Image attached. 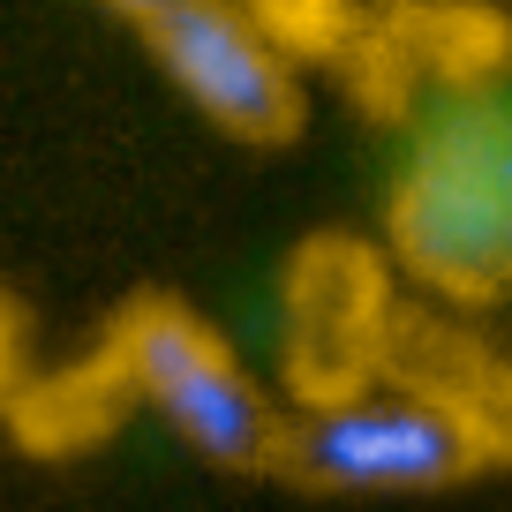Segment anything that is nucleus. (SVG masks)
<instances>
[{
	"label": "nucleus",
	"mask_w": 512,
	"mask_h": 512,
	"mask_svg": "<svg viewBox=\"0 0 512 512\" xmlns=\"http://www.w3.org/2000/svg\"><path fill=\"white\" fill-rule=\"evenodd\" d=\"M384 264L452 309H497L512 287V121L505 91L422 113L384 196Z\"/></svg>",
	"instance_id": "obj_1"
},
{
	"label": "nucleus",
	"mask_w": 512,
	"mask_h": 512,
	"mask_svg": "<svg viewBox=\"0 0 512 512\" xmlns=\"http://www.w3.org/2000/svg\"><path fill=\"white\" fill-rule=\"evenodd\" d=\"M98 347L128 377V400L159 407L211 467H226V475H272L287 407H272V392L241 369V354L181 294L136 287L106 317Z\"/></svg>",
	"instance_id": "obj_2"
},
{
	"label": "nucleus",
	"mask_w": 512,
	"mask_h": 512,
	"mask_svg": "<svg viewBox=\"0 0 512 512\" xmlns=\"http://www.w3.org/2000/svg\"><path fill=\"white\" fill-rule=\"evenodd\" d=\"M505 452H512L505 422L377 384L347 407L287 415L272 475L324 497H430V490L482 482L490 467H505Z\"/></svg>",
	"instance_id": "obj_3"
},
{
	"label": "nucleus",
	"mask_w": 512,
	"mask_h": 512,
	"mask_svg": "<svg viewBox=\"0 0 512 512\" xmlns=\"http://www.w3.org/2000/svg\"><path fill=\"white\" fill-rule=\"evenodd\" d=\"M392 264L362 234H309L279 272V377L294 415L377 392L392 332Z\"/></svg>",
	"instance_id": "obj_4"
},
{
	"label": "nucleus",
	"mask_w": 512,
	"mask_h": 512,
	"mask_svg": "<svg viewBox=\"0 0 512 512\" xmlns=\"http://www.w3.org/2000/svg\"><path fill=\"white\" fill-rule=\"evenodd\" d=\"M505 16L490 0H362L339 76L369 121H415L505 91Z\"/></svg>",
	"instance_id": "obj_5"
},
{
	"label": "nucleus",
	"mask_w": 512,
	"mask_h": 512,
	"mask_svg": "<svg viewBox=\"0 0 512 512\" xmlns=\"http://www.w3.org/2000/svg\"><path fill=\"white\" fill-rule=\"evenodd\" d=\"M151 61L174 76V91L204 113L211 128H226L234 144L279 151L302 136L309 91L302 68H287L226 0H181L166 23H151Z\"/></svg>",
	"instance_id": "obj_6"
},
{
	"label": "nucleus",
	"mask_w": 512,
	"mask_h": 512,
	"mask_svg": "<svg viewBox=\"0 0 512 512\" xmlns=\"http://www.w3.org/2000/svg\"><path fill=\"white\" fill-rule=\"evenodd\" d=\"M377 384L415 392V400H437V407H460V415H482V422H505V430H512V369H505V354H497L482 332L437 317V309H415V302L392 309V332H384V377Z\"/></svg>",
	"instance_id": "obj_7"
},
{
	"label": "nucleus",
	"mask_w": 512,
	"mask_h": 512,
	"mask_svg": "<svg viewBox=\"0 0 512 512\" xmlns=\"http://www.w3.org/2000/svg\"><path fill=\"white\" fill-rule=\"evenodd\" d=\"M128 415H136V400H128V377L113 369L106 347L76 354V362L46 369V377H23L16 400L0 407L8 437H16L31 460H76V452L106 445Z\"/></svg>",
	"instance_id": "obj_8"
},
{
	"label": "nucleus",
	"mask_w": 512,
	"mask_h": 512,
	"mask_svg": "<svg viewBox=\"0 0 512 512\" xmlns=\"http://www.w3.org/2000/svg\"><path fill=\"white\" fill-rule=\"evenodd\" d=\"M226 8H234V16L249 23V31L264 38L287 68L339 61L354 16H362V0H226Z\"/></svg>",
	"instance_id": "obj_9"
},
{
	"label": "nucleus",
	"mask_w": 512,
	"mask_h": 512,
	"mask_svg": "<svg viewBox=\"0 0 512 512\" xmlns=\"http://www.w3.org/2000/svg\"><path fill=\"white\" fill-rule=\"evenodd\" d=\"M23 377H31V354H23V309L8 302V287H0V407L16 400Z\"/></svg>",
	"instance_id": "obj_10"
},
{
	"label": "nucleus",
	"mask_w": 512,
	"mask_h": 512,
	"mask_svg": "<svg viewBox=\"0 0 512 512\" xmlns=\"http://www.w3.org/2000/svg\"><path fill=\"white\" fill-rule=\"evenodd\" d=\"M98 8H113L121 23H136V31H151V23H166L181 8V0H98Z\"/></svg>",
	"instance_id": "obj_11"
}]
</instances>
